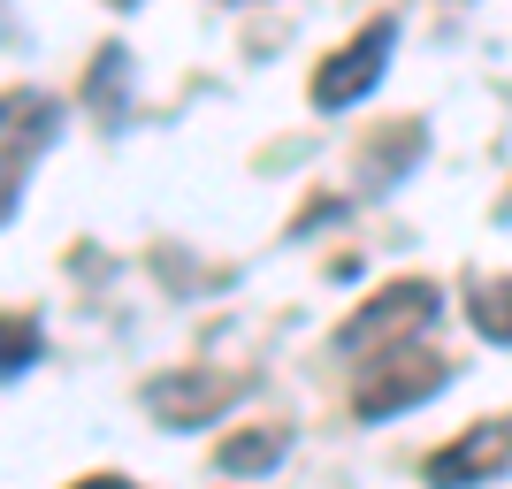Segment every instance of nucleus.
<instances>
[{"instance_id":"nucleus-1","label":"nucleus","mask_w":512,"mask_h":489,"mask_svg":"<svg viewBox=\"0 0 512 489\" xmlns=\"http://www.w3.org/2000/svg\"><path fill=\"white\" fill-rule=\"evenodd\" d=\"M444 383H451V360H444V352H428V344H390V352H367V360H360L352 413H360V421H390V413L436 398Z\"/></svg>"},{"instance_id":"nucleus-2","label":"nucleus","mask_w":512,"mask_h":489,"mask_svg":"<svg viewBox=\"0 0 512 489\" xmlns=\"http://www.w3.org/2000/svg\"><path fill=\"white\" fill-rule=\"evenodd\" d=\"M436 321V283H390V291H375L360 306V314L337 329V352L344 360H367V352H390V344H413Z\"/></svg>"},{"instance_id":"nucleus-3","label":"nucleus","mask_w":512,"mask_h":489,"mask_svg":"<svg viewBox=\"0 0 512 489\" xmlns=\"http://www.w3.org/2000/svg\"><path fill=\"white\" fill-rule=\"evenodd\" d=\"M390 46H398V23H390V16H367L360 31H352V39L314 69V107H360L367 92L383 85Z\"/></svg>"},{"instance_id":"nucleus-4","label":"nucleus","mask_w":512,"mask_h":489,"mask_svg":"<svg viewBox=\"0 0 512 489\" xmlns=\"http://www.w3.org/2000/svg\"><path fill=\"white\" fill-rule=\"evenodd\" d=\"M512 467V421L490 413V421H474L467 436H451L444 451H428V482H497Z\"/></svg>"},{"instance_id":"nucleus-5","label":"nucleus","mask_w":512,"mask_h":489,"mask_svg":"<svg viewBox=\"0 0 512 489\" xmlns=\"http://www.w3.org/2000/svg\"><path fill=\"white\" fill-rule=\"evenodd\" d=\"M237 375H214V367H184V375H161V383L146 390V405L161 413L169 428H199V421H214L222 405L237 398Z\"/></svg>"},{"instance_id":"nucleus-6","label":"nucleus","mask_w":512,"mask_h":489,"mask_svg":"<svg viewBox=\"0 0 512 489\" xmlns=\"http://www.w3.org/2000/svg\"><path fill=\"white\" fill-rule=\"evenodd\" d=\"M54 138V100L46 92H8V207H16V184H23V146L39 153Z\"/></svg>"},{"instance_id":"nucleus-7","label":"nucleus","mask_w":512,"mask_h":489,"mask_svg":"<svg viewBox=\"0 0 512 489\" xmlns=\"http://www.w3.org/2000/svg\"><path fill=\"white\" fill-rule=\"evenodd\" d=\"M283 451H291V436H283L276 421L237 428V436H222V444H214V474H237V482H245V474H268Z\"/></svg>"},{"instance_id":"nucleus-8","label":"nucleus","mask_w":512,"mask_h":489,"mask_svg":"<svg viewBox=\"0 0 512 489\" xmlns=\"http://www.w3.org/2000/svg\"><path fill=\"white\" fill-rule=\"evenodd\" d=\"M467 321H474V329H482L490 344H512V276L482 283V291L467 298Z\"/></svg>"},{"instance_id":"nucleus-9","label":"nucleus","mask_w":512,"mask_h":489,"mask_svg":"<svg viewBox=\"0 0 512 489\" xmlns=\"http://www.w3.org/2000/svg\"><path fill=\"white\" fill-rule=\"evenodd\" d=\"M39 352V329H23V321H8V375H23V360Z\"/></svg>"},{"instance_id":"nucleus-10","label":"nucleus","mask_w":512,"mask_h":489,"mask_svg":"<svg viewBox=\"0 0 512 489\" xmlns=\"http://www.w3.org/2000/svg\"><path fill=\"white\" fill-rule=\"evenodd\" d=\"M107 8H130V0H107Z\"/></svg>"}]
</instances>
